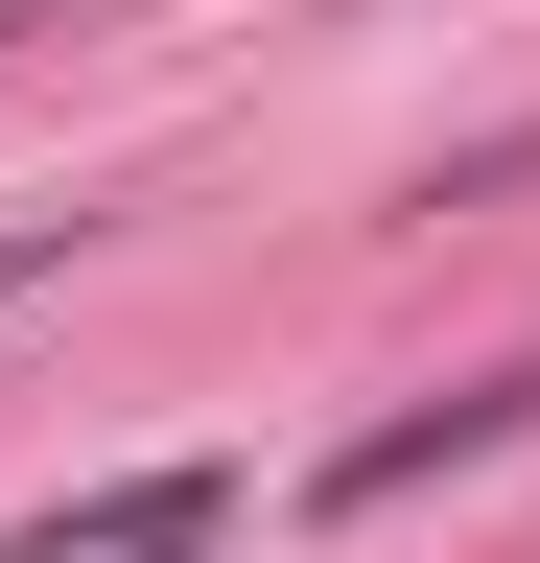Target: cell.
I'll list each match as a JSON object with an SVG mask.
<instances>
[{"mask_svg":"<svg viewBox=\"0 0 540 563\" xmlns=\"http://www.w3.org/2000/svg\"><path fill=\"white\" fill-rule=\"evenodd\" d=\"M517 422H540V352H517V376L399 399V422H353V446H329V517H376V493H423V470H470V446H517Z\"/></svg>","mask_w":540,"mask_h":563,"instance_id":"1","label":"cell"},{"mask_svg":"<svg viewBox=\"0 0 540 563\" xmlns=\"http://www.w3.org/2000/svg\"><path fill=\"white\" fill-rule=\"evenodd\" d=\"M188 540H235V470H118L71 517H24V563H188Z\"/></svg>","mask_w":540,"mask_h":563,"instance_id":"2","label":"cell"},{"mask_svg":"<svg viewBox=\"0 0 540 563\" xmlns=\"http://www.w3.org/2000/svg\"><path fill=\"white\" fill-rule=\"evenodd\" d=\"M47 258H71V211H24V235H0V282H47Z\"/></svg>","mask_w":540,"mask_h":563,"instance_id":"3","label":"cell"}]
</instances>
